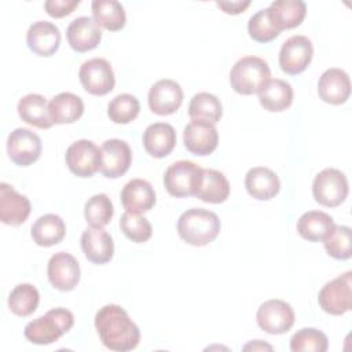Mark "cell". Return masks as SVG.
<instances>
[{"mask_svg":"<svg viewBox=\"0 0 352 352\" xmlns=\"http://www.w3.org/2000/svg\"><path fill=\"white\" fill-rule=\"evenodd\" d=\"M216 6L228 15H238L250 6V1H216Z\"/></svg>","mask_w":352,"mask_h":352,"instance_id":"cell-42","label":"cell"},{"mask_svg":"<svg viewBox=\"0 0 352 352\" xmlns=\"http://www.w3.org/2000/svg\"><path fill=\"white\" fill-rule=\"evenodd\" d=\"M243 349H245V351H248V349H253V351H256V349H270V351H271L272 346L268 345V344H263L260 340H256V341H253V342L245 345Z\"/></svg>","mask_w":352,"mask_h":352,"instance_id":"cell-43","label":"cell"},{"mask_svg":"<svg viewBox=\"0 0 352 352\" xmlns=\"http://www.w3.org/2000/svg\"><path fill=\"white\" fill-rule=\"evenodd\" d=\"M274 26L282 32L301 25L307 14V4L302 0H276L268 7Z\"/></svg>","mask_w":352,"mask_h":352,"instance_id":"cell-26","label":"cell"},{"mask_svg":"<svg viewBox=\"0 0 352 352\" xmlns=\"http://www.w3.org/2000/svg\"><path fill=\"white\" fill-rule=\"evenodd\" d=\"M140 111V103L131 94H120L107 104V116L114 124H129Z\"/></svg>","mask_w":352,"mask_h":352,"instance_id":"cell-36","label":"cell"},{"mask_svg":"<svg viewBox=\"0 0 352 352\" xmlns=\"http://www.w3.org/2000/svg\"><path fill=\"white\" fill-rule=\"evenodd\" d=\"M7 154L15 165L29 166L41 155V139L28 128H16L8 135Z\"/></svg>","mask_w":352,"mask_h":352,"instance_id":"cell-12","label":"cell"},{"mask_svg":"<svg viewBox=\"0 0 352 352\" xmlns=\"http://www.w3.org/2000/svg\"><path fill=\"white\" fill-rule=\"evenodd\" d=\"M16 110L21 120L32 126L48 129L54 125L50 117L47 99L40 94H28L22 96L18 102Z\"/></svg>","mask_w":352,"mask_h":352,"instance_id":"cell-27","label":"cell"},{"mask_svg":"<svg viewBox=\"0 0 352 352\" xmlns=\"http://www.w3.org/2000/svg\"><path fill=\"white\" fill-rule=\"evenodd\" d=\"M121 204L125 212L144 213L148 212L157 201L153 186L144 179H132L121 190Z\"/></svg>","mask_w":352,"mask_h":352,"instance_id":"cell-22","label":"cell"},{"mask_svg":"<svg viewBox=\"0 0 352 352\" xmlns=\"http://www.w3.org/2000/svg\"><path fill=\"white\" fill-rule=\"evenodd\" d=\"M330 214L320 210H308L297 220V232L309 242L323 241L334 227Z\"/></svg>","mask_w":352,"mask_h":352,"instance_id":"cell-31","label":"cell"},{"mask_svg":"<svg viewBox=\"0 0 352 352\" xmlns=\"http://www.w3.org/2000/svg\"><path fill=\"white\" fill-rule=\"evenodd\" d=\"M319 307L330 315H344L352 307V272L342 275L324 283L318 294Z\"/></svg>","mask_w":352,"mask_h":352,"instance_id":"cell-6","label":"cell"},{"mask_svg":"<svg viewBox=\"0 0 352 352\" xmlns=\"http://www.w3.org/2000/svg\"><path fill=\"white\" fill-rule=\"evenodd\" d=\"M348 179L336 168H326L320 170L312 183V195L315 201L327 208L341 205L348 197Z\"/></svg>","mask_w":352,"mask_h":352,"instance_id":"cell-5","label":"cell"},{"mask_svg":"<svg viewBox=\"0 0 352 352\" xmlns=\"http://www.w3.org/2000/svg\"><path fill=\"white\" fill-rule=\"evenodd\" d=\"M81 249L88 261L102 265L109 263L114 254V242L111 235L103 228H87L80 239Z\"/></svg>","mask_w":352,"mask_h":352,"instance_id":"cell-21","label":"cell"},{"mask_svg":"<svg viewBox=\"0 0 352 352\" xmlns=\"http://www.w3.org/2000/svg\"><path fill=\"white\" fill-rule=\"evenodd\" d=\"M248 33L257 43H268L279 36V30L274 26L268 7L253 14L248 22Z\"/></svg>","mask_w":352,"mask_h":352,"instance_id":"cell-40","label":"cell"},{"mask_svg":"<svg viewBox=\"0 0 352 352\" xmlns=\"http://www.w3.org/2000/svg\"><path fill=\"white\" fill-rule=\"evenodd\" d=\"M327 346L326 334L314 327L300 329L290 338V349L293 352H324Z\"/></svg>","mask_w":352,"mask_h":352,"instance_id":"cell-37","label":"cell"},{"mask_svg":"<svg viewBox=\"0 0 352 352\" xmlns=\"http://www.w3.org/2000/svg\"><path fill=\"white\" fill-rule=\"evenodd\" d=\"M202 168L192 161L180 160L170 164L164 173L166 191L176 198L194 195Z\"/></svg>","mask_w":352,"mask_h":352,"instance_id":"cell-7","label":"cell"},{"mask_svg":"<svg viewBox=\"0 0 352 352\" xmlns=\"http://www.w3.org/2000/svg\"><path fill=\"white\" fill-rule=\"evenodd\" d=\"M91 10L92 18L99 28L117 32L125 26L126 14L122 4L117 0H94Z\"/></svg>","mask_w":352,"mask_h":352,"instance_id":"cell-32","label":"cell"},{"mask_svg":"<svg viewBox=\"0 0 352 352\" xmlns=\"http://www.w3.org/2000/svg\"><path fill=\"white\" fill-rule=\"evenodd\" d=\"M40 302V293L32 283L16 285L8 296V308L16 316L32 315Z\"/></svg>","mask_w":352,"mask_h":352,"instance_id":"cell-34","label":"cell"},{"mask_svg":"<svg viewBox=\"0 0 352 352\" xmlns=\"http://www.w3.org/2000/svg\"><path fill=\"white\" fill-rule=\"evenodd\" d=\"M32 212V204L28 197L15 191L7 183H0V220L7 226H21Z\"/></svg>","mask_w":352,"mask_h":352,"instance_id":"cell-17","label":"cell"},{"mask_svg":"<svg viewBox=\"0 0 352 352\" xmlns=\"http://www.w3.org/2000/svg\"><path fill=\"white\" fill-rule=\"evenodd\" d=\"M48 111L54 124H72L82 116L84 102L76 94L60 92L50 100Z\"/></svg>","mask_w":352,"mask_h":352,"instance_id":"cell-28","label":"cell"},{"mask_svg":"<svg viewBox=\"0 0 352 352\" xmlns=\"http://www.w3.org/2000/svg\"><path fill=\"white\" fill-rule=\"evenodd\" d=\"M219 216L208 209L192 208L183 212L177 220L179 236L191 246H205L220 232Z\"/></svg>","mask_w":352,"mask_h":352,"instance_id":"cell-2","label":"cell"},{"mask_svg":"<svg viewBox=\"0 0 352 352\" xmlns=\"http://www.w3.org/2000/svg\"><path fill=\"white\" fill-rule=\"evenodd\" d=\"M230 195V183L227 177L216 169L202 168L199 182L194 197L208 204H221Z\"/></svg>","mask_w":352,"mask_h":352,"instance_id":"cell-25","label":"cell"},{"mask_svg":"<svg viewBox=\"0 0 352 352\" xmlns=\"http://www.w3.org/2000/svg\"><path fill=\"white\" fill-rule=\"evenodd\" d=\"M66 234V226L60 216L47 213L40 216L30 228V235L36 245L50 248L59 243Z\"/></svg>","mask_w":352,"mask_h":352,"instance_id":"cell-29","label":"cell"},{"mask_svg":"<svg viewBox=\"0 0 352 352\" xmlns=\"http://www.w3.org/2000/svg\"><path fill=\"white\" fill-rule=\"evenodd\" d=\"M186 148L195 155L212 154L219 143V133L214 124L204 120H191L183 131Z\"/></svg>","mask_w":352,"mask_h":352,"instance_id":"cell-15","label":"cell"},{"mask_svg":"<svg viewBox=\"0 0 352 352\" xmlns=\"http://www.w3.org/2000/svg\"><path fill=\"white\" fill-rule=\"evenodd\" d=\"M314 56L312 41L302 34L290 36L280 47L279 66L282 72L290 76L302 73Z\"/></svg>","mask_w":352,"mask_h":352,"instance_id":"cell-11","label":"cell"},{"mask_svg":"<svg viewBox=\"0 0 352 352\" xmlns=\"http://www.w3.org/2000/svg\"><path fill=\"white\" fill-rule=\"evenodd\" d=\"M143 146L154 158H164L176 146V131L168 122L150 124L143 132Z\"/></svg>","mask_w":352,"mask_h":352,"instance_id":"cell-23","label":"cell"},{"mask_svg":"<svg viewBox=\"0 0 352 352\" xmlns=\"http://www.w3.org/2000/svg\"><path fill=\"white\" fill-rule=\"evenodd\" d=\"M148 107L154 114L169 116L179 110L183 103V89L179 82L162 78L154 82L147 95Z\"/></svg>","mask_w":352,"mask_h":352,"instance_id":"cell-14","label":"cell"},{"mask_svg":"<svg viewBox=\"0 0 352 352\" xmlns=\"http://www.w3.org/2000/svg\"><path fill=\"white\" fill-rule=\"evenodd\" d=\"M26 43L32 52L38 56L54 55L60 44V32L48 21L33 22L26 33Z\"/></svg>","mask_w":352,"mask_h":352,"instance_id":"cell-19","label":"cell"},{"mask_svg":"<svg viewBox=\"0 0 352 352\" xmlns=\"http://www.w3.org/2000/svg\"><path fill=\"white\" fill-rule=\"evenodd\" d=\"M256 320L258 327L268 334H285L294 324V311L289 302L271 298L258 307Z\"/></svg>","mask_w":352,"mask_h":352,"instance_id":"cell-9","label":"cell"},{"mask_svg":"<svg viewBox=\"0 0 352 352\" xmlns=\"http://www.w3.org/2000/svg\"><path fill=\"white\" fill-rule=\"evenodd\" d=\"M120 228L122 234L135 243H143L148 241L153 234V227L150 221L139 213H122L120 219Z\"/></svg>","mask_w":352,"mask_h":352,"instance_id":"cell-38","label":"cell"},{"mask_svg":"<svg viewBox=\"0 0 352 352\" xmlns=\"http://www.w3.org/2000/svg\"><path fill=\"white\" fill-rule=\"evenodd\" d=\"M351 94V81L345 70L330 67L324 70L318 82L319 98L329 104H342Z\"/></svg>","mask_w":352,"mask_h":352,"instance_id":"cell-18","label":"cell"},{"mask_svg":"<svg viewBox=\"0 0 352 352\" xmlns=\"http://www.w3.org/2000/svg\"><path fill=\"white\" fill-rule=\"evenodd\" d=\"M114 214L111 199L100 192L92 195L84 206V217L87 223L94 228H103L107 226Z\"/></svg>","mask_w":352,"mask_h":352,"instance_id":"cell-35","label":"cell"},{"mask_svg":"<svg viewBox=\"0 0 352 352\" xmlns=\"http://www.w3.org/2000/svg\"><path fill=\"white\" fill-rule=\"evenodd\" d=\"M223 114L220 99L209 92L195 94L188 104V116L191 120H204L216 124Z\"/></svg>","mask_w":352,"mask_h":352,"instance_id":"cell-33","label":"cell"},{"mask_svg":"<svg viewBox=\"0 0 352 352\" xmlns=\"http://www.w3.org/2000/svg\"><path fill=\"white\" fill-rule=\"evenodd\" d=\"M102 164L99 172L107 179H117L126 173L132 162L129 144L121 139H109L100 146Z\"/></svg>","mask_w":352,"mask_h":352,"instance_id":"cell-16","label":"cell"},{"mask_svg":"<svg viewBox=\"0 0 352 352\" xmlns=\"http://www.w3.org/2000/svg\"><path fill=\"white\" fill-rule=\"evenodd\" d=\"M80 265L74 256L66 252H58L51 256L47 265L48 280L52 287L60 292L73 290L80 282Z\"/></svg>","mask_w":352,"mask_h":352,"instance_id":"cell-13","label":"cell"},{"mask_svg":"<svg viewBox=\"0 0 352 352\" xmlns=\"http://www.w3.org/2000/svg\"><path fill=\"white\" fill-rule=\"evenodd\" d=\"M268 63L258 56H243L235 62L230 72L231 88L239 95L258 94L271 80Z\"/></svg>","mask_w":352,"mask_h":352,"instance_id":"cell-4","label":"cell"},{"mask_svg":"<svg viewBox=\"0 0 352 352\" xmlns=\"http://www.w3.org/2000/svg\"><path fill=\"white\" fill-rule=\"evenodd\" d=\"M66 37L69 45L76 52H87L99 45L102 40V30L94 18L78 16L69 23Z\"/></svg>","mask_w":352,"mask_h":352,"instance_id":"cell-20","label":"cell"},{"mask_svg":"<svg viewBox=\"0 0 352 352\" xmlns=\"http://www.w3.org/2000/svg\"><path fill=\"white\" fill-rule=\"evenodd\" d=\"M80 4V0H47L44 10L52 18H63L74 11Z\"/></svg>","mask_w":352,"mask_h":352,"instance_id":"cell-41","label":"cell"},{"mask_svg":"<svg viewBox=\"0 0 352 352\" xmlns=\"http://www.w3.org/2000/svg\"><path fill=\"white\" fill-rule=\"evenodd\" d=\"M65 160L73 175L78 177H91L100 169L102 153L92 140L80 139L67 147Z\"/></svg>","mask_w":352,"mask_h":352,"instance_id":"cell-8","label":"cell"},{"mask_svg":"<svg viewBox=\"0 0 352 352\" xmlns=\"http://www.w3.org/2000/svg\"><path fill=\"white\" fill-rule=\"evenodd\" d=\"M74 324L73 314L66 308L50 309L45 315L30 320L23 330L25 337L36 345H50L66 334Z\"/></svg>","mask_w":352,"mask_h":352,"instance_id":"cell-3","label":"cell"},{"mask_svg":"<svg viewBox=\"0 0 352 352\" xmlns=\"http://www.w3.org/2000/svg\"><path fill=\"white\" fill-rule=\"evenodd\" d=\"M95 329L102 344L116 352L132 351L140 341V330L126 311L117 304L99 308L95 315Z\"/></svg>","mask_w":352,"mask_h":352,"instance_id":"cell-1","label":"cell"},{"mask_svg":"<svg viewBox=\"0 0 352 352\" xmlns=\"http://www.w3.org/2000/svg\"><path fill=\"white\" fill-rule=\"evenodd\" d=\"M258 102L265 110L280 113L292 106L293 88L282 78H272L258 92Z\"/></svg>","mask_w":352,"mask_h":352,"instance_id":"cell-30","label":"cell"},{"mask_svg":"<svg viewBox=\"0 0 352 352\" xmlns=\"http://www.w3.org/2000/svg\"><path fill=\"white\" fill-rule=\"evenodd\" d=\"M78 78L82 88L96 96H103L113 91L116 77L111 65L103 58H92L85 60L78 70Z\"/></svg>","mask_w":352,"mask_h":352,"instance_id":"cell-10","label":"cell"},{"mask_svg":"<svg viewBox=\"0 0 352 352\" xmlns=\"http://www.w3.org/2000/svg\"><path fill=\"white\" fill-rule=\"evenodd\" d=\"M329 256L336 260H348L351 257V228L346 226H334L330 234L323 239Z\"/></svg>","mask_w":352,"mask_h":352,"instance_id":"cell-39","label":"cell"},{"mask_svg":"<svg viewBox=\"0 0 352 352\" xmlns=\"http://www.w3.org/2000/svg\"><path fill=\"white\" fill-rule=\"evenodd\" d=\"M245 187L249 195L258 201L272 199L280 190L278 175L265 166H254L245 176Z\"/></svg>","mask_w":352,"mask_h":352,"instance_id":"cell-24","label":"cell"}]
</instances>
